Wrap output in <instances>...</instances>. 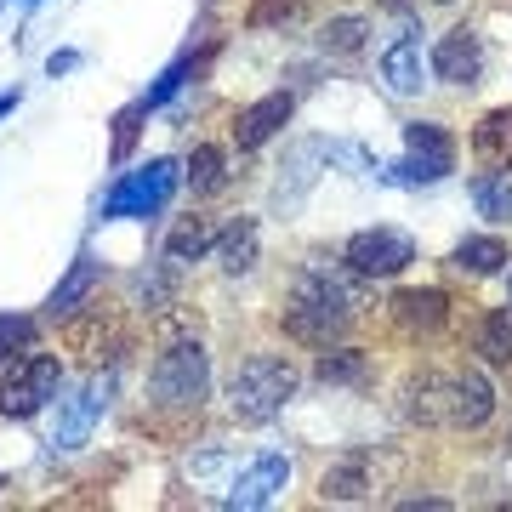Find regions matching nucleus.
<instances>
[{"instance_id":"15","label":"nucleus","mask_w":512,"mask_h":512,"mask_svg":"<svg viewBox=\"0 0 512 512\" xmlns=\"http://www.w3.org/2000/svg\"><path fill=\"white\" fill-rule=\"evenodd\" d=\"M393 325L404 336H439L450 325V296L439 285H421V291H399L393 296Z\"/></svg>"},{"instance_id":"30","label":"nucleus","mask_w":512,"mask_h":512,"mask_svg":"<svg viewBox=\"0 0 512 512\" xmlns=\"http://www.w3.org/2000/svg\"><path fill=\"white\" fill-rule=\"evenodd\" d=\"M302 12V0H256L251 6V29H274V23L296 18Z\"/></svg>"},{"instance_id":"6","label":"nucleus","mask_w":512,"mask_h":512,"mask_svg":"<svg viewBox=\"0 0 512 512\" xmlns=\"http://www.w3.org/2000/svg\"><path fill=\"white\" fill-rule=\"evenodd\" d=\"M456 154L461 148H456V137H450V126H439V120H410V126H404V160L382 165V183L433 188L456 171Z\"/></svg>"},{"instance_id":"16","label":"nucleus","mask_w":512,"mask_h":512,"mask_svg":"<svg viewBox=\"0 0 512 512\" xmlns=\"http://www.w3.org/2000/svg\"><path fill=\"white\" fill-rule=\"evenodd\" d=\"M97 274H103V268H97V256L92 251H80L69 262V274L57 279V291L46 296V319H74V313L86 308V302H92V291H97Z\"/></svg>"},{"instance_id":"27","label":"nucleus","mask_w":512,"mask_h":512,"mask_svg":"<svg viewBox=\"0 0 512 512\" xmlns=\"http://www.w3.org/2000/svg\"><path fill=\"white\" fill-rule=\"evenodd\" d=\"M40 336V319L29 313H0V365H12V353H29Z\"/></svg>"},{"instance_id":"24","label":"nucleus","mask_w":512,"mask_h":512,"mask_svg":"<svg viewBox=\"0 0 512 512\" xmlns=\"http://www.w3.org/2000/svg\"><path fill=\"white\" fill-rule=\"evenodd\" d=\"M183 183L194 188V194H217V188H228V148L222 143H200L194 154L183 160Z\"/></svg>"},{"instance_id":"2","label":"nucleus","mask_w":512,"mask_h":512,"mask_svg":"<svg viewBox=\"0 0 512 512\" xmlns=\"http://www.w3.org/2000/svg\"><path fill=\"white\" fill-rule=\"evenodd\" d=\"M404 416L416 427H439V433H478L495 416V382L478 365L421 370L404 382Z\"/></svg>"},{"instance_id":"23","label":"nucleus","mask_w":512,"mask_h":512,"mask_svg":"<svg viewBox=\"0 0 512 512\" xmlns=\"http://www.w3.org/2000/svg\"><path fill=\"white\" fill-rule=\"evenodd\" d=\"M217 251V228L205 217H183L177 228H171V239H165V262L171 268H188V262H200V256Z\"/></svg>"},{"instance_id":"12","label":"nucleus","mask_w":512,"mask_h":512,"mask_svg":"<svg viewBox=\"0 0 512 512\" xmlns=\"http://www.w3.org/2000/svg\"><path fill=\"white\" fill-rule=\"evenodd\" d=\"M433 80H444V86H478V74H484V40H478V29H450V35L433 46Z\"/></svg>"},{"instance_id":"5","label":"nucleus","mask_w":512,"mask_h":512,"mask_svg":"<svg viewBox=\"0 0 512 512\" xmlns=\"http://www.w3.org/2000/svg\"><path fill=\"white\" fill-rule=\"evenodd\" d=\"M205 399H211V353H205V342L200 336L171 342V348L154 359V370H148V404H154V410L194 416Z\"/></svg>"},{"instance_id":"17","label":"nucleus","mask_w":512,"mask_h":512,"mask_svg":"<svg viewBox=\"0 0 512 512\" xmlns=\"http://www.w3.org/2000/svg\"><path fill=\"white\" fill-rule=\"evenodd\" d=\"M473 154L484 171H512V103H501V109H484L473 126Z\"/></svg>"},{"instance_id":"1","label":"nucleus","mask_w":512,"mask_h":512,"mask_svg":"<svg viewBox=\"0 0 512 512\" xmlns=\"http://www.w3.org/2000/svg\"><path fill=\"white\" fill-rule=\"evenodd\" d=\"M370 279L353 274L348 262H302V274H296L291 296H285V313H279V325L291 342L302 348H330V342H342L348 325L365 313Z\"/></svg>"},{"instance_id":"3","label":"nucleus","mask_w":512,"mask_h":512,"mask_svg":"<svg viewBox=\"0 0 512 512\" xmlns=\"http://www.w3.org/2000/svg\"><path fill=\"white\" fill-rule=\"evenodd\" d=\"M296 387H302V370H296L291 353H245L228 376L222 399H228V416L239 427H262L296 399Z\"/></svg>"},{"instance_id":"13","label":"nucleus","mask_w":512,"mask_h":512,"mask_svg":"<svg viewBox=\"0 0 512 512\" xmlns=\"http://www.w3.org/2000/svg\"><path fill=\"white\" fill-rule=\"evenodd\" d=\"M336 160V143L330 137H308V143H296L291 148V160L279 165V183H274V205L279 211H296V205L308 200V188H313V165H330Z\"/></svg>"},{"instance_id":"22","label":"nucleus","mask_w":512,"mask_h":512,"mask_svg":"<svg viewBox=\"0 0 512 512\" xmlns=\"http://www.w3.org/2000/svg\"><path fill=\"white\" fill-rule=\"evenodd\" d=\"M365 376H370L365 348H319V359H313V382L325 387H359Z\"/></svg>"},{"instance_id":"26","label":"nucleus","mask_w":512,"mask_h":512,"mask_svg":"<svg viewBox=\"0 0 512 512\" xmlns=\"http://www.w3.org/2000/svg\"><path fill=\"white\" fill-rule=\"evenodd\" d=\"M365 35H370L365 18H330L325 29H319V46H325L330 57H353V52H365Z\"/></svg>"},{"instance_id":"32","label":"nucleus","mask_w":512,"mask_h":512,"mask_svg":"<svg viewBox=\"0 0 512 512\" xmlns=\"http://www.w3.org/2000/svg\"><path fill=\"white\" fill-rule=\"evenodd\" d=\"M18 103H23V86H12V92H0V120H6V114L18 109Z\"/></svg>"},{"instance_id":"4","label":"nucleus","mask_w":512,"mask_h":512,"mask_svg":"<svg viewBox=\"0 0 512 512\" xmlns=\"http://www.w3.org/2000/svg\"><path fill=\"white\" fill-rule=\"evenodd\" d=\"M183 188V160H148L137 171H120L109 183V194L97 200V222H148L165 217L171 194Z\"/></svg>"},{"instance_id":"25","label":"nucleus","mask_w":512,"mask_h":512,"mask_svg":"<svg viewBox=\"0 0 512 512\" xmlns=\"http://www.w3.org/2000/svg\"><path fill=\"white\" fill-rule=\"evenodd\" d=\"M217 245H222V268L228 274H251L256 268V222L251 217H234L217 234Z\"/></svg>"},{"instance_id":"11","label":"nucleus","mask_w":512,"mask_h":512,"mask_svg":"<svg viewBox=\"0 0 512 512\" xmlns=\"http://www.w3.org/2000/svg\"><path fill=\"white\" fill-rule=\"evenodd\" d=\"M376 74H382L387 97H421L427 92V74H433V57H427V46H421V29H404L393 46L382 52V63H376Z\"/></svg>"},{"instance_id":"29","label":"nucleus","mask_w":512,"mask_h":512,"mask_svg":"<svg viewBox=\"0 0 512 512\" xmlns=\"http://www.w3.org/2000/svg\"><path fill=\"white\" fill-rule=\"evenodd\" d=\"M143 120H148V109H143V103H131V109H120V114H114V148H109V154H114V165H120V160L131 154V143H137V131H143Z\"/></svg>"},{"instance_id":"14","label":"nucleus","mask_w":512,"mask_h":512,"mask_svg":"<svg viewBox=\"0 0 512 512\" xmlns=\"http://www.w3.org/2000/svg\"><path fill=\"white\" fill-rule=\"evenodd\" d=\"M291 114H296L291 92H268V97H256V103H245V109L234 114V148L239 154L262 148L268 137H279V131L291 126Z\"/></svg>"},{"instance_id":"7","label":"nucleus","mask_w":512,"mask_h":512,"mask_svg":"<svg viewBox=\"0 0 512 512\" xmlns=\"http://www.w3.org/2000/svg\"><path fill=\"white\" fill-rule=\"evenodd\" d=\"M63 393V359L57 353H23L18 365L0 376V421H29Z\"/></svg>"},{"instance_id":"8","label":"nucleus","mask_w":512,"mask_h":512,"mask_svg":"<svg viewBox=\"0 0 512 512\" xmlns=\"http://www.w3.org/2000/svg\"><path fill=\"white\" fill-rule=\"evenodd\" d=\"M109 399H114V376H92V382H80L69 399L57 404V421H52V433H46V450H52V456H74V450H86V444H92V427L103 421V410H109Z\"/></svg>"},{"instance_id":"33","label":"nucleus","mask_w":512,"mask_h":512,"mask_svg":"<svg viewBox=\"0 0 512 512\" xmlns=\"http://www.w3.org/2000/svg\"><path fill=\"white\" fill-rule=\"evenodd\" d=\"M18 6H40V0H18Z\"/></svg>"},{"instance_id":"34","label":"nucleus","mask_w":512,"mask_h":512,"mask_svg":"<svg viewBox=\"0 0 512 512\" xmlns=\"http://www.w3.org/2000/svg\"><path fill=\"white\" fill-rule=\"evenodd\" d=\"M507 291H512V279H507Z\"/></svg>"},{"instance_id":"31","label":"nucleus","mask_w":512,"mask_h":512,"mask_svg":"<svg viewBox=\"0 0 512 512\" xmlns=\"http://www.w3.org/2000/svg\"><path fill=\"white\" fill-rule=\"evenodd\" d=\"M80 63H86V57H80V52H52V57H46V74H52V80H57V74H74V69H80Z\"/></svg>"},{"instance_id":"19","label":"nucleus","mask_w":512,"mask_h":512,"mask_svg":"<svg viewBox=\"0 0 512 512\" xmlns=\"http://www.w3.org/2000/svg\"><path fill=\"white\" fill-rule=\"evenodd\" d=\"M376 490L370 484V450H348L342 461H330L325 478H319V495L325 501H365Z\"/></svg>"},{"instance_id":"18","label":"nucleus","mask_w":512,"mask_h":512,"mask_svg":"<svg viewBox=\"0 0 512 512\" xmlns=\"http://www.w3.org/2000/svg\"><path fill=\"white\" fill-rule=\"evenodd\" d=\"M507 262H512V251H507L501 234H473V239H461L456 251H450V268L467 274V279H495Z\"/></svg>"},{"instance_id":"10","label":"nucleus","mask_w":512,"mask_h":512,"mask_svg":"<svg viewBox=\"0 0 512 512\" xmlns=\"http://www.w3.org/2000/svg\"><path fill=\"white\" fill-rule=\"evenodd\" d=\"M285 484H291V456H285V450H256V456H245L234 467L222 501L239 507V512H256V507H274Z\"/></svg>"},{"instance_id":"20","label":"nucleus","mask_w":512,"mask_h":512,"mask_svg":"<svg viewBox=\"0 0 512 512\" xmlns=\"http://www.w3.org/2000/svg\"><path fill=\"white\" fill-rule=\"evenodd\" d=\"M467 200L484 222L495 228H512V177L507 171H478L473 183H467Z\"/></svg>"},{"instance_id":"35","label":"nucleus","mask_w":512,"mask_h":512,"mask_svg":"<svg viewBox=\"0 0 512 512\" xmlns=\"http://www.w3.org/2000/svg\"><path fill=\"white\" fill-rule=\"evenodd\" d=\"M507 444H512V439H507Z\"/></svg>"},{"instance_id":"28","label":"nucleus","mask_w":512,"mask_h":512,"mask_svg":"<svg viewBox=\"0 0 512 512\" xmlns=\"http://www.w3.org/2000/svg\"><path fill=\"white\" fill-rule=\"evenodd\" d=\"M188 74H194V63H188V57H177V63H165V69H160V80H154V86H148V92L137 97V103H143L148 114H154V109H165V103H171V97H177V92L188 86Z\"/></svg>"},{"instance_id":"9","label":"nucleus","mask_w":512,"mask_h":512,"mask_svg":"<svg viewBox=\"0 0 512 512\" xmlns=\"http://www.w3.org/2000/svg\"><path fill=\"white\" fill-rule=\"evenodd\" d=\"M342 262L365 279H399L416 262V239L404 234V228H359L342 245Z\"/></svg>"},{"instance_id":"21","label":"nucleus","mask_w":512,"mask_h":512,"mask_svg":"<svg viewBox=\"0 0 512 512\" xmlns=\"http://www.w3.org/2000/svg\"><path fill=\"white\" fill-rule=\"evenodd\" d=\"M473 353H478L490 370H507V365H512V302H507V308H490L484 319H478Z\"/></svg>"}]
</instances>
